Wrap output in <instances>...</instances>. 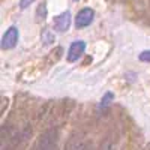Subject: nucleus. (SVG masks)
Segmentation results:
<instances>
[{"label":"nucleus","mask_w":150,"mask_h":150,"mask_svg":"<svg viewBox=\"0 0 150 150\" xmlns=\"http://www.w3.org/2000/svg\"><path fill=\"white\" fill-rule=\"evenodd\" d=\"M35 150H57V131L48 129L45 131L39 140L36 141Z\"/></svg>","instance_id":"nucleus-1"},{"label":"nucleus","mask_w":150,"mask_h":150,"mask_svg":"<svg viewBox=\"0 0 150 150\" xmlns=\"http://www.w3.org/2000/svg\"><path fill=\"white\" fill-rule=\"evenodd\" d=\"M93 17H95L93 9H90V8L81 9L77 14V17H75V27L77 29H84L87 26H90L92 21H93Z\"/></svg>","instance_id":"nucleus-2"},{"label":"nucleus","mask_w":150,"mask_h":150,"mask_svg":"<svg viewBox=\"0 0 150 150\" xmlns=\"http://www.w3.org/2000/svg\"><path fill=\"white\" fill-rule=\"evenodd\" d=\"M84 50H86V42L84 41H75V42H72L69 50H68V56H66L68 62H71V63H72V62H77L84 54Z\"/></svg>","instance_id":"nucleus-3"},{"label":"nucleus","mask_w":150,"mask_h":150,"mask_svg":"<svg viewBox=\"0 0 150 150\" xmlns=\"http://www.w3.org/2000/svg\"><path fill=\"white\" fill-rule=\"evenodd\" d=\"M18 42V29L17 27H9L6 33L3 35L2 39V48L3 50H11L14 48Z\"/></svg>","instance_id":"nucleus-4"},{"label":"nucleus","mask_w":150,"mask_h":150,"mask_svg":"<svg viewBox=\"0 0 150 150\" xmlns=\"http://www.w3.org/2000/svg\"><path fill=\"white\" fill-rule=\"evenodd\" d=\"M71 27V12L66 11L54 18V29L59 32H66Z\"/></svg>","instance_id":"nucleus-5"},{"label":"nucleus","mask_w":150,"mask_h":150,"mask_svg":"<svg viewBox=\"0 0 150 150\" xmlns=\"http://www.w3.org/2000/svg\"><path fill=\"white\" fill-rule=\"evenodd\" d=\"M114 99V93L112 92H107L104 96H102V99H101V108H105V107H108L110 104H111V101Z\"/></svg>","instance_id":"nucleus-6"},{"label":"nucleus","mask_w":150,"mask_h":150,"mask_svg":"<svg viewBox=\"0 0 150 150\" xmlns=\"http://www.w3.org/2000/svg\"><path fill=\"white\" fill-rule=\"evenodd\" d=\"M45 17H47V8H45V5H41L39 8H38L36 18H38V21H44Z\"/></svg>","instance_id":"nucleus-7"},{"label":"nucleus","mask_w":150,"mask_h":150,"mask_svg":"<svg viewBox=\"0 0 150 150\" xmlns=\"http://www.w3.org/2000/svg\"><path fill=\"white\" fill-rule=\"evenodd\" d=\"M42 41H44L45 44H51V42H54V36H53L51 33H50V30H48V29H45V30H44Z\"/></svg>","instance_id":"nucleus-8"},{"label":"nucleus","mask_w":150,"mask_h":150,"mask_svg":"<svg viewBox=\"0 0 150 150\" xmlns=\"http://www.w3.org/2000/svg\"><path fill=\"white\" fill-rule=\"evenodd\" d=\"M141 62H147V63H150V50H147V51H143L138 57Z\"/></svg>","instance_id":"nucleus-9"},{"label":"nucleus","mask_w":150,"mask_h":150,"mask_svg":"<svg viewBox=\"0 0 150 150\" xmlns=\"http://www.w3.org/2000/svg\"><path fill=\"white\" fill-rule=\"evenodd\" d=\"M30 3H33V0H21V2H20V8L21 9H26Z\"/></svg>","instance_id":"nucleus-10"},{"label":"nucleus","mask_w":150,"mask_h":150,"mask_svg":"<svg viewBox=\"0 0 150 150\" xmlns=\"http://www.w3.org/2000/svg\"><path fill=\"white\" fill-rule=\"evenodd\" d=\"M87 147H86V144H80V146H77V147H75L74 150H86Z\"/></svg>","instance_id":"nucleus-11"},{"label":"nucleus","mask_w":150,"mask_h":150,"mask_svg":"<svg viewBox=\"0 0 150 150\" xmlns=\"http://www.w3.org/2000/svg\"><path fill=\"white\" fill-rule=\"evenodd\" d=\"M75 2H78V0H75Z\"/></svg>","instance_id":"nucleus-12"}]
</instances>
